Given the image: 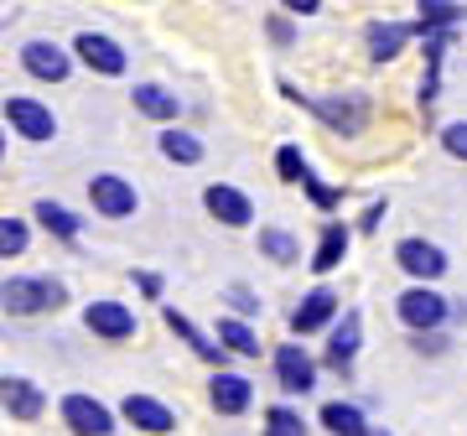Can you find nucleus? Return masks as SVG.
<instances>
[{"mask_svg": "<svg viewBox=\"0 0 467 436\" xmlns=\"http://www.w3.org/2000/svg\"><path fill=\"white\" fill-rule=\"evenodd\" d=\"M135 109L150 119H177V94H167L156 84H135Z\"/></svg>", "mask_w": 467, "mask_h": 436, "instance_id": "4be33fe9", "label": "nucleus"}, {"mask_svg": "<svg viewBox=\"0 0 467 436\" xmlns=\"http://www.w3.org/2000/svg\"><path fill=\"white\" fill-rule=\"evenodd\" d=\"M208 395H213V410H218V416H239V410H250V400H254L250 379H244V374H223V369L213 374Z\"/></svg>", "mask_w": 467, "mask_h": 436, "instance_id": "4468645a", "label": "nucleus"}, {"mask_svg": "<svg viewBox=\"0 0 467 436\" xmlns=\"http://www.w3.org/2000/svg\"><path fill=\"white\" fill-rule=\"evenodd\" d=\"M202 202H208V213H213L218 223H229V229H244V223L254 218L250 198H244L239 187H229V182H213L208 192H202Z\"/></svg>", "mask_w": 467, "mask_h": 436, "instance_id": "9b49d317", "label": "nucleus"}, {"mask_svg": "<svg viewBox=\"0 0 467 436\" xmlns=\"http://www.w3.org/2000/svg\"><path fill=\"white\" fill-rule=\"evenodd\" d=\"M416 32H420V21H368V57H374V63L400 57V47Z\"/></svg>", "mask_w": 467, "mask_h": 436, "instance_id": "9d476101", "label": "nucleus"}, {"mask_svg": "<svg viewBox=\"0 0 467 436\" xmlns=\"http://www.w3.org/2000/svg\"><path fill=\"white\" fill-rule=\"evenodd\" d=\"M343 254H348V229H343V223H327L322 239H317V254H312V270L327 275L333 265H343Z\"/></svg>", "mask_w": 467, "mask_h": 436, "instance_id": "6ab92c4d", "label": "nucleus"}, {"mask_svg": "<svg viewBox=\"0 0 467 436\" xmlns=\"http://www.w3.org/2000/svg\"><path fill=\"white\" fill-rule=\"evenodd\" d=\"M275 171H281V182H306V161H301L296 146H281L275 151Z\"/></svg>", "mask_w": 467, "mask_h": 436, "instance_id": "c85d7f7f", "label": "nucleus"}, {"mask_svg": "<svg viewBox=\"0 0 467 436\" xmlns=\"http://www.w3.org/2000/svg\"><path fill=\"white\" fill-rule=\"evenodd\" d=\"M0 296H5V312H16V317H32V312L63 306V285H57V281H32V275H11Z\"/></svg>", "mask_w": 467, "mask_h": 436, "instance_id": "f03ea898", "label": "nucleus"}, {"mask_svg": "<svg viewBox=\"0 0 467 436\" xmlns=\"http://www.w3.org/2000/svg\"><path fill=\"white\" fill-rule=\"evenodd\" d=\"M322 426H327V436H368L364 431V410H358V405H343V400L322 405Z\"/></svg>", "mask_w": 467, "mask_h": 436, "instance_id": "aec40b11", "label": "nucleus"}, {"mask_svg": "<svg viewBox=\"0 0 467 436\" xmlns=\"http://www.w3.org/2000/svg\"><path fill=\"white\" fill-rule=\"evenodd\" d=\"M218 348H234V353H244V358H254V353H260V337H254L239 317H223L218 322Z\"/></svg>", "mask_w": 467, "mask_h": 436, "instance_id": "b1692460", "label": "nucleus"}, {"mask_svg": "<svg viewBox=\"0 0 467 436\" xmlns=\"http://www.w3.org/2000/svg\"><path fill=\"white\" fill-rule=\"evenodd\" d=\"M395 312H400L416 333H431V327H441V317H447V296H436L431 285H410L400 302H395Z\"/></svg>", "mask_w": 467, "mask_h": 436, "instance_id": "39448f33", "label": "nucleus"}, {"mask_svg": "<svg viewBox=\"0 0 467 436\" xmlns=\"http://www.w3.org/2000/svg\"><path fill=\"white\" fill-rule=\"evenodd\" d=\"M285 11H296V16H312V11H322V5H317V0H291Z\"/></svg>", "mask_w": 467, "mask_h": 436, "instance_id": "473e14b6", "label": "nucleus"}, {"mask_svg": "<svg viewBox=\"0 0 467 436\" xmlns=\"http://www.w3.org/2000/svg\"><path fill=\"white\" fill-rule=\"evenodd\" d=\"M73 52H78L94 73H104V78H119V73H125V52H119V42H109V36H99V32H78Z\"/></svg>", "mask_w": 467, "mask_h": 436, "instance_id": "0eeeda50", "label": "nucleus"}, {"mask_svg": "<svg viewBox=\"0 0 467 436\" xmlns=\"http://www.w3.org/2000/svg\"><path fill=\"white\" fill-rule=\"evenodd\" d=\"M0 400H5V410H11L16 420H36V416H42V405H47L32 379H11V374L0 379Z\"/></svg>", "mask_w": 467, "mask_h": 436, "instance_id": "f3484780", "label": "nucleus"}, {"mask_svg": "<svg viewBox=\"0 0 467 436\" xmlns=\"http://www.w3.org/2000/svg\"><path fill=\"white\" fill-rule=\"evenodd\" d=\"M275 379H281L285 395H306V389L317 385V364L301 353V343H285V348L275 353Z\"/></svg>", "mask_w": 467, "mask_h": 436, "instance_id": "423d86ee", "label": "nucleus"}, {"mask_svg": "<svg viewBox=\"0 0 467 436\" xmlns=\"http://www.w3.org/2000/svg\"><path fill=\"white\" fill-rule=\"evenodd\" d=\"M368 436H384V431H368Z\"/></svg>", "mask_w": 467, "mask_h": 436, "instance_id": "72a5a7b5", "label": "nucleus"}, {"mask_svg": "<svg viewBox=\"0 0 467 436\" xmlns=\"http://www.w3.org/2000/svg\"><path fill=\"white\" fill-rule=\"evenodd\" d=\"M63 420H67V431H78V436H109V431H115L109 405L94 400V395H67V400H63Z\"/></svg>", "mask_w": 467, "mask_h": 436, "instance_id": "20e7f679", "label": "nucleus"}, {"mask_svg": "<svg viewBox=\"0 0 467 436\" xmlns=\"http://www.w3.org/2000/svg\"><path fill=\"white\" fill-rule=\"evenodd\" d=\"M260 250H265L270 260L291 265V260H296V239L285 234V229H260Z\"/></svg>", "mask_w": 467, "mask_h": 436, "instance_id": "cd10ccee", "label": "nucleus"}, {"mask_svg": "<svg viewBox=\"0 0 467 436\" xmlns=\"http://www.w3.org/2000/svg\"><path fill=\"white\" fill-rule=\"evenodd\" d=\"M285 94H291L296 104H306V109H317L337 135H358L368 125V104L358 99V94H343V99H337V94H296L291 84H285Z\"/></svg>", "mask_w": 467, "mask_h": 436, "instance_id": "f257e3e1", "label": "nucleus"}, {"mask_svg": "<svg viewBox=\"0 0 467 436\" xmlns=\"http://www.w3.org/2000/svg\"><path fill=\"white\" fill-rule=\"evenodd\" d=\"M21 250H26V223H21V218H5V223H0V254L11 260V254H21Z\"/></svg>", "mask_w": 467, "mask_h": 436, "instance_id": "c756f323", "label": "nucleus"}, {"mask_svg": "<svg viewBox=\"0 0 467 436\" xmlns=\"http://www.w3.org/2000/svg\"><path fill=\"white\" fill-rule=\"evenodd\" d=\"M395 260H400V270H410L420 285L436 281V275L447 270V254L436 250V244H426V239H400V244H395Z\"/></svg>", "mask_w": 467, "mask_h": 436, "instance_id": "1a4fd4ad", "label": "nucleus"}, {"mask_svg": "<svg viewBox=\"0 0 467 436\" xmlns=\"http://www.w3.org/2000/svg\"><path fill=\"white\" fill-rule=\"evenodd\" d=\"M301 187L312 192V202H317V208H333V202H337V192H333V187H322L317 177H312V171H306V182H301Z\"/></svg>", "mask_w": 467, "mask_h": 436, "instance_id": "2f4dec72", "label": "nucleus"}, {"mask_svg": "<svg viewBox=\"0 0 467 436\" xmlns=\"http://www.w3.org/2000/svg\"><path fill=\"white\" fill-rule=\"evenodd\" d=\"M420 32H436V26H462L467 21V5L457 0H420Z\"/></svg>", "mask_w": 467, "mask_h": 436, "instance_id": "412c9836", "label": "nucleus"}, {"mask_svg": "<svg viewBox=\"0 0 467 436\" xmlns=\"http://www.w3.org/2000/svg\"><path fill=\"white\" fill-rule=\"evenodd\" d=\"M88 198H94V208H99L104 218H125V213H135V187L125 182V177H115V171L94 177V182H88Z\"/></svg>", "mask_w": 467, "mask_h": 436, "instance_id": "6e6552de", "label": "nucleus"}, {"mask_svg": "<svg viewBox=\"0 0 467 436\" xmlns=\"http://www.w3.org/2000/svg\"><path fill=\"white\" fill-rule=\"evenodd\" d=\"M36 218H42V223H47L57 239H78V218L67 213V208H57V202L42 198V202H36Z\"/></svg>", "mask_w": 467, "mask_h": 436, "instance_id": "a878e982", "label": "nucleus"}, {"mask_svg": "<svg viewBox=\"0 0 467 436\" xmlns=\"http://www.w3.org/2000/svg\"><path fill=\"white\" fill-rule=\"evenodd\" d=\"M441 146H447L457 161H467V119H457V125H447V130H441Z\"/></svg>", "mask_w": 467, "mask_h": 436, "instance_id": "7c9ffc66", "label": "nucleus"}, {"mask_svg": "<svg viewBox=\"0 0 467 436\" xmlns=\"http://www.w3.org/2000/svg\"><path fill=\"white\" fill-rule=\"evenodd\" d=\"M5 125L16 135H26V140H52L57 135V119H52L47 104L26 99V94H16V99H5Z\"/></svg>", "mask_w": 467, "mask_h": 436, "instance_id": "7ed1b4c3", "label": "nucleus"}, {"mask_svg": "<svg viewBox=\"0 0 467 436\" xmlns=\"http://www.w3.org/2000/svg\"><path fill=\"white\" fill-rule=\"evenodd\" d=\"M21 67H26L32 78H42V84H63L67 52L57 47V42H26V47H21Z\"/></svg>", "mask_w": 467, "mask_h": 436, "instance_id": "f8f14e48", "label": "nucleus"}, {"mask_svg": "<svg viewBox=\"0 0 467 436\" xmlns=\"http://www.w3.org/2000/svg\"><path fill=\"white\" fill-rule=\"evenodd\" d=\"M358 337H364V317H358V312H343V322L333 327V343H327V358H333L337 369H348V364H353Z\"/></svg>", "mask_w": 467, "mask_h": 436, "instance_id": "a211bd4d", "label": "nucleus"}, {"mask_svg": "<svg viewBox=\"0 0 467 436\" xmlns=\"http://www.w3.org/2000/svg\"><path fill=\"white\" fill-rule=\"evenodd\" d=\"M161 156L192 167V161H202V140H198V135H182V130H167V135H161Z\"/></svg>", "mask_w": 467, "mask_h": 436, "instance_id": "393cba45", "label": "nucleus"}, {"mask_svg": "<svg viewBox=\"0 0 467 436\" xmlns=\"http://www.w3.org/2000/svg\"><path fill=\"white\" fill-rule=\"evenodd\" d=\"M119 410H125V420H130V426H140V431H150V436H167L171 426H177L167 405L150 400V395H125V405H119Z\"/></svg>", "mask_w": 467, "mask_h": 436, "instance_id": "2eb2a0df", "label": "nucleus"}, {"mask_svg": "<svg viewBox=\"0 0 467 436\" xmlns=\"http://www.w3.org/2000/svg\"><path fill=\"white\" fill-rule=\"evenodd\" d=\"M84 322H88V333L109 337V343H119V337L135 333V312L130 306H119V302H88Z\"/></svg>", "mask_w": 467, "mask_h": 436, "instance_id": "ddd939ff", "label": "nucleus"}, {"mask_svg": "<svg viewBox=\"0 0 467 436\" xmlns=\"http://www.w3.org/2000/svg\"><path fill=\"white\" fill-rule=\"evenodd\" d=\"M333 312H337V296L317 285V291H312V296H301V306L291 312V333H317V327L333 322Z\"/></svg>", "mask_w": 467, "mask_h": 436, "instance_id": "dca6fc26", "label": "nucleus"}, {"mask_svg": "<svg viewBox=\"0 0 467 436\" xmlns=\"http://www.w3.org/2000/svg\"><path fill=\"white\" fill-rule=\"evenodd\" d=\"M265 436H306L296 410H285V405H270L265 410Z\"/></svg>", "mask_w": 467, "mask_h": 436, "instance_id": "bb28decb", "label": "nucleus"}, {"mask_svg": "<svg viewBox=\"0 0 467 436\" xmlns=\"http://www.w3.org/2000/svg\"><path fill=\"white\" fill-rule=\"evenodd\" d=\"M167 327L177 337H187V343H192V353H198V358H213V364H223V348H213V343H208V337L198 333V327H192V322L182 317V312H177V306H167Z\"/></svg>", "mask_w": 467, "mask_h": 436, "instance_id": "5701e85b", "label": "nucleus"}]
</instances>
